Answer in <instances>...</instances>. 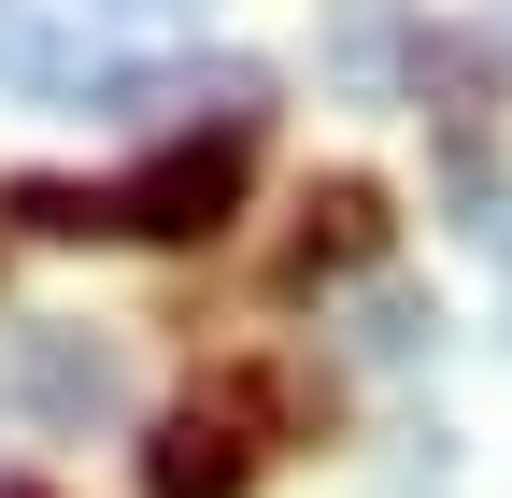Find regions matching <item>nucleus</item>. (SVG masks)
<instances>
[{"label": "nucleus", "instance_id": "1", "mask_svg": "<svg viewBox=\"0 0 512 498\" xmlns=\"http://www.w3.org/2000/svg\"><path fill=\"white\" fill-rule=\"evenodd\" d=\"M242 171H256V129H185L143 171L86 185V214H100V242H214L242 214Z\"/></svg>", "mask_w": 512, "mask_h": 498}, {"label": "nucleus", "instance_id": "2", "mask_svg": "<svg viewBox=\"0 0 512 498\" xmlns=\"http://www.w3.org/2000/svg\"><path fill=\"white\" fill-rule=\"evenodd\" d=\"M0 413H29V427H114L128 413V356L100 328H15L0 342Z\"/></svg>", "mask_w": 512, "mask_h": 498}, {"label": "nucleus", "instance_id": "3", "mask_svg": "<svg viewBox=\"0 0 512 498\" xmlns=\"http://www.w3.org/2000/svg\"><path fill=\"white\" fill-rule=\"evenodd\" d=\"M128 72V57L72 15V29H57L43 15V0H0V86H15V100H57V114H100V86Z\"/></svg>", "mask_w": 512, "mask_h": 498}, {"label": "nucleus", "instance_id": "4", "mask_svg": "<svg viewBox=\"0 0 512 498\" xmlns=\"http://www.w3.org/2000/svg\"><path fill=\"white\" fill-rule=\"evenodd\" d=\"M256 484V427L242 399H185L157 442H143V498H242Z\"/></svg>", "mask_w": 512, "mask_h": 498}, {"label": "nucleus", "instance_id": "5", "mask_svg": "<svg viewBox=\"0 0 512 498\" xmlns=\"http://www.w3.org/2000/svg\"><path fill=\"white\" fill-rule=\"evenodd\" d=\"M370 242H384V200H370V185H328L313 228H299V285H313V271H356Z\"/></svg>", "mask_w": 512, "mask_h": 498}, {"label": "nucleus", "instance_id": "6", "mask_svg": "<svg viewBox=\"0 0 512 498\" xmlns=\"http://www.w3.org/2000/svg\"><path fill=\"white\" fill-rule=\"evenodd\" d=\"M0 498H57V484H15V470H0Z\"/></svg>", "mask_w": 512, "mask_h": 498}]
</instances>
